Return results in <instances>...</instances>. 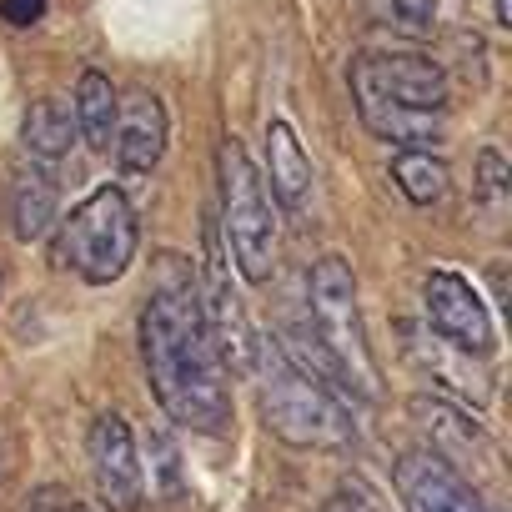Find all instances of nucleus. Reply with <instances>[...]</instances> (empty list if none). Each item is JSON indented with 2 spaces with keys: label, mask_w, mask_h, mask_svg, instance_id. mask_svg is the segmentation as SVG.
Listing matches in <instances>:
<instances>
[{
  "label": "nucleus",
  "mask_w": 512,
  "mask_h": 512,
  "mask_svg": "<svg viewBox=\"0 0 512 512\" xmlns=\"http://www.w3.org/2000/svg\"><path fill=\"white\" fill-rule=\"evenodd\" d=\"M116 116H121V91L111 86V76H106V71H81L76 101H71V121H76V136H81L96 156H111Z\"/></svg>",
  "instance_id": "ddd939ff"
},
{
  "label": "nucleus",
  "mask_w": 512,
  "mask_h": 512,
  "mask_svg": "<svg viewBox=\"0 0 512 512\" xmlns=\"http://www.w3.org/2000/svg\"><path fill=\"white\" fill-rule=\"evenodd\" d=\"M36 512H61V507H56V497H51V492H46V497H41V502H36Z\"/></svg>",
  "instance_id": "412c9836"
},
{
  "label": "nucleus",
  "mask_w": 512,
  "mask_h": 512,
  "mask_svg": "<svg viewBox=\"0 0 512 512\" xmlns=\"http://www.w3.org/2000/svg\"><path fill=\"white\" fill-rule=\"evenodd\" d=\"M136 246H141V221H136V206L121 186L91 191L61 221V267H71L86 287L121 282Z\"/></svg>",
  "instance_id": "39448f33"
},
{
  "label": "nucleus",
  "mask_w": 512,
  "mask_h": 512,
  "mask_svg": "<svg viewBox=\"0 0 512 512\" xmlns=\"http://www.w3.org/2000/svg\"><path fill=\"white\" fill-rule=\"evenodd\" d=\"M141 367L161 412L191 432H221L231 417L226 367L196 307V277L181 256H161V282L141 307Z\"/></svg>",
  "instance_id": "f257e3e1"
},
{
  "label": "nucleus",
  "mask_w": 512,
  "mask_h": 512,
  "mask_svg": "<svg viewBox=\"0 0 512 512\" xmlns=\"http://www.w3.org/2000/svg\"><path fill=\"white\" fill-rule=\"evenodd\" d=\"M216 186H221V246L241 282H267L277 262V206L267 196V181L256 171L251 151L226 136L216 151Z\"/></svg>",
  "instance_id": "20e7f679"
},
{
  "label": "nucleus",
  "mask_w": 512,
  "mask_h": 512,
  "mask_svg": "<svg viewBox=\"0 0 512 512\" xmlns=\"http://www.w3.org/2000/svg\"><path fill=\"white\" fill-rule=\"evenodd\" d=\"M412 417L432 432V452H442L447 442H457V447H472V452H487V432L457 407V402H447V397H412Z\"/></svg>",
  "instance_id": "a211bd4d"
},
{
  "label": "nucleus",
  "mask_w": 512,
  "mask_h": 512,
  "mask_svg": "<svg viewBox=\"0 0 512 512\" xmlns=\"http://www.w3.org/2000/svg\"><path fill=\"white\" fill-rule=\"evenodd\" d=\"M392 181L412 206H437L447 196V161L432 146H402L392 156Z\"/></svg>",
  "instance_id": "dca6fc26"
},
{
  "label": "nucleus",
  "mask_w": 512,
  "mask_h": 512,
  "mask_svg": "<svg viewBox=\"0 0 512 512\" xmlns=\"http://www.w3.org/2000/svg\"><path fill=\"white\" fill-rule=\"evenodd\" d=\"M76 512H86V507H76Z\"/></svg>",
  "instance_id": "4be33fe9"
},
{
  "label": "nucleus",
  "mask_w": 512,
  "mask_h": 512,
  "mask_svg": "<svg viewBox=\"0 0 512 512\" xmlns=\"http://www.w3.org/2000/svg\"><path fill=\"white\" fill-rule=\"evenodd\" d=\"M166 136H171V116H166V101L146 86L126 91L121 96V116H116V166L126 176H151L166 156Z\"/></svg>",
  "instance_id": "9b49d317"
},
{
  "label": "nucleus",
  "mask_w": 512,
  "mask_h": 512,
  "mask_svg": "<svg viewBox=\"0 0 512 512\" xmlns=\"http://www.w3.org/2000/svg\"><path fill=\"white\" fill-rule=\"evenodd\" d=\"M357 101V116L362 126L377 136V141H392V146H432L442 136V111H412V106H392V101H377V96H352Z\"/></svg>",
  "instance_id": "2eb2a0df"
},
{
  "label": "nucleus",
  "mask_w": 512,
  "mask_h": 512,
  "mask_svg": "<svg viewBox=\"0 0 512 512\" xmlns=\"http://www.w3.org/2000/svg\"><path fill=\"white\" fill-rule=\"evenodd\" d=\"M352 96H377L412 111H447V71L422 51H362L352 56Z\"/></svg>",
  "instance_id": "0eeeda50"
},
{
  "label": "nucleus",
  "mask_w": 512,
  "mask_h": 512,
  "mask_svg": "<svg viewBox=\"0 0 512 512\" xmlns=\"http://www.w3.org/2000/svg\"><path fill=\"white\" fill-rule=\"evenodd\" d=\"M56 221V181L46 171H21L11 186V226L21 241H41Z\"/></svg>",
  "instance_id": "f3484780"
},
{
  "label": "nucleus",
  "mask_w": 512,
  "mask_h": 512,
  "mask_svg": "<svg viewBox=\"0 0 512 512\" xmlns=\"http://www.w3.org/2000/svg\"><path fill=\"white\" fill-rule=\"evenodd\" d=\"M196 307H201L206 337L216 347V362L231 367V372H251L256 327L246 322V307L231 287V262H226L216 221H206V267H201V282H196Z\"/></svg>",
  "instance_id": "423d86ee"
},
{
  "label": "nucleus",
  "mask_w": 512,
  "mask_h": 512,
  "mask_svg": "<svg viewBox=\"0 0 512 512\" xmlns=\"http://www.w3.org/2000/svg\"><path fill=\"white\" fill-rule=\"evenodd\" d=\"M251 372H256V382H262V417H267V427L282 442L312 447V452L357 447V417H352V407L322 377H312L302 362H292L277 337L256 332Z\"/></svg>",
  "instance_id": "7ed1b4c3"
},
{
  "label": "nucleus",
  "mask_w": 512,
  "mask_h": 512,
  "mask_svg": "<svg viewBox=\"0 0 512 512\" xmlns=\"http://www.w3.org/2000/svg\"><path fill=\"white\" fill-rule=\"evenodd\" d=\"M367 6H372V16H377L382 26H392V31H402V36H427L432 21H437L432 0H367Z\"/></svg>",
  "instance_id": "6ab92c4d"
},
{
  "label": "nucleus",
  "mask_w": 512,
  "mask_h": 512,
  "mask_svg": "<svg viewBox=\"0 0 512 512\" xmlns=\"http://www.w3.org/2000/svg\"><path fill=\"white\" fill-rule=\"evenodd\" d=\"M477 171H482V196H487L492 206H502V196H507V166H502V151H482Z\"/></svg>",
  "instance_id": "aec40b11"
},
{
  "label": "nucleus",
  "mask_w": 512,
  "mask_h": 512,
  "mask_svg": "<svg viewBox=\"0 0 512 512\" xmlns=\"http://www.w3.org/2000/svg\"><path fill=\"white\" fill-rule=\"evenodd\" d=\"M267 176H272L267 196H277L282 211H302L312 201V156L287 116L267 121Z\"/></svg>",
  "instance_id": "f8f14e48"
},
{
  "label": "nucleus",
  "mask_w": 512,
  "mask_h": 512,
  "mask_svg": "<svg viewBox=\"0 0 512 512\" xmlns=\"http://www.w3.org/2000/svg\"><path fill=\"white\" fill-rule=\"evenodd\" d=\"M86 457H91V477L96 492L111 512H136L141 492H146V467H141V447L136 432L121 412H101L86 432Z\"/></svg>",
  "instance_id": "1a4fd4ad"
},
{
  "label": "nucleus",
  "mask_w": 512,
  "mask_h": 512,
  "mask_svg": "<svg viewBox=\"0 0 512 512\" xmlns=\"http://www.w3.org/2000/svg\"><path fill=\"white\" fill-rule=\"evenodd\" d=\"M282 352L292 362H302L312 377H322L347 407L382 397V377L372 367V347H367V327H362V307H357V277L342 256L312 262V272H307V337L282 342Z\"/></svg>",
  "instance_id": "f03ea898"
},
{
  "label": "nucleus",
  "mask_w": 512,
  "mask_h": 512,
  "mask_svg": "<svg viewBox=\"0 0 512 512\" xmlns=\"http://www.w3.org/2000/svg\"><path fill=\"white\" fill-rule=\"evenodd\" d=\"M422 312H427V332H437L462 357H492L497 352L492 312L462 272H447V267L427 272L422 277Z\"/></svg>",
  "instance_id": "6e6552de"
},
{
  "label": "nucleus",
  "mask_w": 512,
  "mask_h": 512,
  "mask_svg": "<svg viewBox=\"0 0 512 512\" xmlns=\"http://www.w3.org/2000/svg\"><path fill=\"white\" fill-rule=\"evenodd\" d=\"M21 141H26V151H31V166L51 176V171H56V166L71 156V146H76V121H71V106H66V101H56V96L31 101V106H26Z\"/></svg>",
  "instance_id": "4468645a"
},
{
  "label": "nucleus",
  "mask_w": 512,
  "mask_h": 512,
  "mask_svg": "<svg viewBox=\"0 0 512 512\" xmlns=\"http://www.w3.org/2000/svg\"><path fill=\"white\" fill-rule=\"evenodd\" d=\"M392 482H397V497L407 512H487L477 487L452 462H442L432 447L402 452L392 467Z\"/></svg>",
  "instance_id": "9d476101"
}]
</instances>
